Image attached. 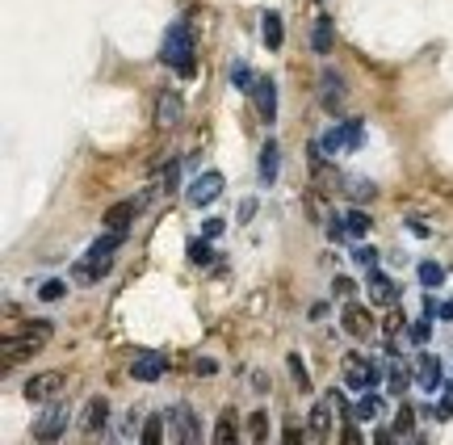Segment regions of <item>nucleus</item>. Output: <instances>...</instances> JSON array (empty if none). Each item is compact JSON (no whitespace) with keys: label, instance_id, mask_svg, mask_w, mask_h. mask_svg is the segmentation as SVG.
<instances>
[{"label":"nucleus","instance_id":"f257e3e1","mask_svg":"<svg viewBox=\"0 0 453 445\" xmlns=\"http://www.w3.org/2000/svg\"><path fill=\"white\" fill-rule=\"evenodd\" d=\"M118 248H122V231L101 235L89 252H84V261H76V265H72V282L92 286L97 277H105V273H109V265H114V257H118Z\"/></svg>","mask_w":453,"mask_h":445},{"label":"nucleus","instance_id":"f03ea898","mask_svg":"<svg viewBox=\"0 0 453 445\" xmlns=\"http://www.w3.org/2000/svg\"><path fill=\"white\" fill-rule=\"evenodd\" d=\"M46 341H50V323H46V319H30V323L21 328V336H4V345H0L4 365H17V361H26V357H34Z\"/></svg>","mask_w":453,"mask_h":445},{"label":"nucleus","instance_id":"7ed1b4c3","mask_svg":"<svg viewBox=\"0 0 453 445\" xmlns=\"http://www.w3.org/2000/svg\"><path fill=\"white\" fill-rule=\"evenodd\" d=\"M160 59H164L173 72H181V76H193V34H189V26H185V21L168 26V34H164V46H160Z\"/></svg>","mask_w":453,"mask_h":445},{"label":"nucleus","instance_id":"20e7f679","mask_svg":"<svg viewBox=\"0 0 453 445\" xmlns=\"http://www.w3.org/2000/svg\"><path fill=\"white\" fill-rule=\"evenodd\" d=\"M181 114H185L181 92L164 89L155 97V131H177V127H181Z\"/></svg>","mask_w":453,"mask_h":445},{"label":"nucleus","instance_id":"39448f33","mask_svg":"<svg viewBox=\"0 0 453 445\" xmlns=\"http://www.w3.org/2000/svg\"><path fill=\"white\" fill-rule=\"evenodd\" d=\"M311 181H315V189L323 193V198H327V193H340V189L349 185V181H344V173H340L336 164H327L323 156H319V160H311Z\"/></svg>","mask_w":453,"mask_h":445},{"label":"nucleus","instance_id":"423d86ee","mask_svg":"<svg viewBox=\"0 0 453 445\" xmlns=\"http://www.w3.org/2000/svg\"><path fill=\"white\" fill-rule=\"evenodd\" d=\"M344 382H349V391H369L378 382V370L365 357H344Z\"/></svg>","mask_w":453,"mask_h":445},{"label":"nucleus","instance_id":"0eeeda50","mask_svg":"<svg viewBox=\"0 0 453 445\" xmlns=\"http://www.w3.org/2000/svg\"><path fill=\"white\" fill-rule=\"evenodd\" d=\"M319 105L332 109V114L344 109V85H340V72H332V68L319 76Z\"/></svg>","mask_w":453,"mask_h":445},{"label":"nucleus","instance_id":"6e6552de","mask_svg":"<svg viewBox=\"0 0 453 445\" xmlns=\"http://www.w3.org/2000/svg\"><path fill=\"white\" fill-rule=\"evenodd\" d=\"M223 185H226L223 173H202V177L189 185V202H193V206H210V202L223 193Z\"/></svg>","mask_w":453,"mask_h":445},{"label":"nucleus","instance_id":"1a4fd4ad","mask_svg":"<svg viewBox=\"0 0 453 445\" xmlns=\"http://www.w3.org/2000/svg\"><path fill=\"white\" fill-rule=\"evenodd\" d=\"M59 387H63V374H55V370L34 374V378L26 382V400H30V403H43V400H50V395H59Z\"/></svg>","mask_w":453,"mask_h":445},{"label":"nucleus","instance_id":"9d476101","mask_svg":"<svg viewBox=\"0 0 453 445\" xmlns=\"http://www.w3.org/2000/svg\"><path fill=\"white\" fill-rule=\"evenodd\" d=\"M168 420H173V441H197L202 437V429H197V420H193V412L185 403L168 412Z\"/></svg>","mask_w":453,"mask_h":445},{"label":"nucleus","instance_id":"9b49d317","mask_svg":"<svg viewBox=\"0 0 453 445\" xmlns=\"http://www.w3.org/2000/svg\"><path fill=\"white\" fill-rule=\"evenodd\" d=\"M252 97H256L261 122H273V118H277V85H273V80H256V89H252Z\"/></svg>","mask_w":453,"mask_h":445},{"label":"nucleus","instance_id":"f8f14e48","mask_svg":"<svg viewBox=\"0 0 453 445\" xmlns=\"http://www.w3.org/2000/svg\"><path fill=\"white\" fill-rule=\"evenodd\" d=\"M63 429H67V407H55L50 416H43V420L34 424V437H38V441H55Z\"/></svg>","mask_w":453,"mask_h":445},{"label":"nucleus","instance_id":"ddd939ff","mask_svg":"<svg viewBox=\"0 0 453 445\" xmlns=\"http://www.w3.org/2000/svg\"><path fill=\"white\" fill-rule=\"evenodd\" d=\"M138 206H143V198L109 206V210H105V227H109V231H126V227H131V219H135V210H138Z\"/></svg>","mask_w":453,"mask_h":445},{"label":"nucleus","instance_id":"4468645a","mask_svg":"<svg viewBox=\"0 0 453 445\" xmlns=\"http://www.w3.org/2000/svg\"><path fill=\"white\" fill-rule=\"evenodd\" d=\"M261 34H265V46H269V50H281V43H285L281 13H261Z\"/></svg>","mask_w":453,"mask_h":445},{"label":"nucleus","instance_id":"2eb2a0df","mask_svg":"<svg viewBox=\"0 0 453 445\" xmlns=\"http://www.w3.org/2000/svg\"><path fill=\"white\" fill-rule=\"evenodd\" d=\"M344 332H353V336H373V319L365 307H344Z\"/></svg>","mask_w":453,"mask_h":445},{"label":"nucleus","instance_id":"dca6fc26","mask_svg":"<svg viewBox=\"0 0 453 445\" xmlns=\"http://www.w3.org/2000/svg\"><path fill=\"white\" fill-rule=\"evenodd\" d=\"M332 412H336V407H332V400H323V403H315V407H311V416H307V420H311L315 441H323V437L332 433Z\"/></svg>","mask_w":453,"mask_h":445},{"label":"nucleus","instance_id":"f3484780","mask_svg":"<svg viewBox=\"0 0 453 445\" xmlns=\"http://www.w3.org/2000/svg\"><path fill=\"white\" fill-rule=\"evenodd\" d=\"M369 294H373V303H395V299H399V286H395L386 273L373 269V277H369Z\"/></svg>","mask_w":453,"mask_h":445},{"label":"nucleus","instance_id":"a211bd4d","mask_svg":"<svg viewBox=\"0 0 453 445\" xmlns=\"http://www.w3.org/2000/svg\"><path fill=\"white\" fill-rule=\"evenodd\" d=\"M311 50H315V55H327V50H332V17H323V13H319L315 26H311Z\"/></svg>","mask_w":453,"mask_h":445},{"label":"nucleus","instance_id":"6ab92c4d","mask_svg":"<svg viewBox=\"0 0 453 445\" xmlns=\"http://www.w3.org/2000/svg\"><path fill=\"white\" fill-rule=\"evenodd\" d=\"M277 164H281V147L269 139V143L261 147V181H265V185H273V181H277Z\"/></svg>","mask_w":453,"mask_h":445},{"label":"nucleus","instance_id":"aec40b11","mask_svg":"<svg viewBox=\"0 0 453 445\" xmlns=\"http://www.w3.org/2000/svg\"><path fill=\"white\" fill-rule=\"evenodd\" d=\"M105 420H109V403L101 400V395L89 400V407H84V429H89V433H101V429H105Z\"/></svg>","mask_w":453,"mask_h":445},{"label":"nucleus","instance_id":"412c9836","mask_svg":"<svg viewBox=\"0 0 453 445\" xmlns=\"http://www.w3.org/2000/svg\"><path fill=\"white\" fill-rule=\"evenodd\" d=\"M131 374H135L138 382H155V378L164 374V361H160L155 353H147V357H138L135 365H131Z\"/></svg>","mask_w":453,"mask_h":445},{"label":"nucleus","instance_id":"4be33fe9","mask_svg":"<svg viewBox=\"0 0 453 445\" xmlns=\"http://www.w3.org/2000/svg\"><path fill=\"white\" fill-rule=\"evenodd\" d=\"M420 387H424V391H437V387H441V361L432 353L420 357Z\"/></svg>","mask_w":453,"mask_h":445},{"label":"nucleus","instance_id":"5701e85b","mask_svg":"<svg viewBox=\"0 0 453 445\" xmlns=\"http://www.w3.org/2000/svg\"><path fill=\"white\" fill-rule=\"evenodd\" d=\"M235 420H239V416H235V412L226 407L223 416H219V424H214V441L231 445V441H235V437H239V433H235Z\"/></svg>","mask_w":453,"mask_h":445},{"label":"nucleus","instance_id":"b1692460","mask_svg":"<svg viewBox=\"0 0 453 445\" xmlns=\"http://www.w3.org/2000/svg\"><path fill=\"white\" fill-rule=\"evenodd\" d=\"M340 219H344V231H349V235H365V231H369V215H365V210H349V215H340Z\"/></svg>","mask_w":453,"mask_h":445},{"label":"nucleus","instance_id":"393cba45","mask_svg":"<svg viewBox=\"0 0 453 445\" xmlns=\"http://www.w3.org/2000/svg\"><path fill=\"white\" fill-rule=\"evenodd\" d=\"M248 437H252V441H265V437H269V416H265V412H252V416H248Z\"/></svg>","mask_w":453,"mask_h":445},{"label":"nucleus","instance_id":"a878e982","mask_svg":"<svg viewBox=\"0 0 453 445\" xmlns=\"http://www.w3.org/2000/svg\"><path fill=\"white\" fill-rule=\"evenodd\" d=\"M231 80H235V89H239V92L256 89V76H252V68H244V63H235V68H231Z\"/></svg>","mask_w":453,"mask_h":445},{"label":"nucleus","instance_id":"bb28decb","mask_svg":"<svg viewBox=\"0 0 453 445\" xmlns=\"http://www.w3.org/2000/svg\"><path fill=\"white\" fill-rule=\"evenodd\" d=\"M155 445V441H164V420H160V416H147V420H143V445Z\"/></svg>","mask_w":453,"mask_h":445},{"label":"nucleus","instance_id":"cd10ccee","mask_svg":"<svg viewBox=\"0 0 453 445\" xmlns=\"http://www.w3.org/2000/svg\"><path fill=\"white\" fill-rule=\"evenodd\" d=\"M420 282H424V286H441V282H445V269L424 261V265H420Z\"/></svg>","mask_w":453,"mask_h":445},{"label":"nucleus","instance_id":"c85d7f7f","mask_svg":"<svg viewBox=\"0 0 453 445\" xmlns=\"http://www.w3.org/2000/svg\"><path fill=\"white\" fill-rule=\"evenodd\" d=\"M63 294H67L63 282H46V286H38V299H43V303H59Z\"/></svg>","mask_w":453,"mask_h":445},{"label":"nucleus","instance_id":"c756f323","mask_svg":"<svg viewBox=\"0 0 453 445\" xmlns=\"http://www.w3.org/2000/svg\"><path fill=\"white\" fill-rule=\"evenodd\" d=\"M189 257H193L197 265H210V261H214V252H210L206 240H193V244H189Z\"/></svg>","mask_w":453,"mask_h":445},{"label":"nucleus","instance_id":"7c9ffc66","mask_svg":"<svg viewBox=\"0 0 453 445\" xmlns=\"http://www.w3.org/2000/svg\"><path fill=\"white\" fill-rule=\"evenodd\" d=\"M290 374H294V382H298V391H311V378H307V370H302V361L290 353Z\"/></svg>","mask_w":453,"mask_h":445},{"label":"nucleus","instance_id":"2f4dec72","mask_svg":"<svg viewBox=\"0 0 453 445\" xmlns=\"http://www.w3.org/2000/svg\"><path fill=\"white\" fill-rule=\"evenodd\" d=\"M177 181H181V164H168V168H164V177H160V189H164V193H173V189H177Z\"/></svg>","mask_w":453,"mask_h":445},{"label":"nucleus","instance_id":"473e14b6","mask_svg":"<svg viewBox=\"0 0 453 445\" xmlns=\"http://www.w3.org/2000/svg\"><path fill=\"white\" fill-rule=\"evenodd\" d=\"M344 189H349V193H353L357 202H369V198H373V185H369V181H349Z\"/></svg>","mask_w":453,"mask_h":445},{"label":"nucleus","instance_id":"72a5a7b5","mask_svg":"<svg viewBox=\"0 0 453 445\" xmlns=\"http://www.w3.org/2000/svg\"><path fill=\"white\" fill-rule=\"evenodd\" d=\"M373 416H378V395H365L357 403V420H373Z\"/></svg>","mask_w":453,"mask_h":445},{"label":"nucleus","instance_id":"f704fd0d","mask_svg":"<svg viewBox=\"0 0 453 445\" xmlns=\"http://www.w3.org/2000/svg\"><path fill=\"white\" fill-rule=\"evenodd\" d=\"M408 370H399V365H395V370H391V391H395V395H403V391H408Z\"/></svg>","mask_w":453,"mask_h":445},{"label":"nucleus","instance_id":"c9c22d12","mask_svg":"<svg viewBox=\"0 0 453 445\" xmlns=\"http://www.w3.org/2000/svg\"><path fill=\"white\" fill-rule=\"evenodd\" d=\"M319 147H323V151H336V147H344V131H327L323 139H319Z\"/></svg>","mask_w":453,"mask_h":445},{"label":"nucleus","instance_id":"e433bc0d","mask_svg":"<svg viewBox=\"0 0 453 445\" xmlns=\"http://www.w3.org/2000/svg\"><path fill=\"white\" fill-rule=\"evenodd\" d=\"M411 424H415V412H411V407H399V420H395V433H411Z\"/></svg>","mask_w":453,"mask_h":445},{"label":"nucleus","instance_id":"4c0bfd02","mask_svg":"<svg viewBox=\"0 0 453 445\" xmlns=\"http://www.w3.org/2000/svg\"><path fill=\"white\" fill-rule=\"evenodd\" d=\"M332 294H336V299H349V294H353V277H336V282H332Z\"/></svg>","mask_w":453,"mask_h":445},{"label":"nucleus","instance_id":"58836bf2","mask_svg":"<svg viewBox=\"0 0 453 445\" xmlns=\"http://www.w3.org/2000/svg\"><path fill=\"white\" fill-rule=\"evenodd\" d=\"M223 227H226L223 219H206V227H202V231H206V240H219V235H223Z\"/></svg>","mask_w":453,"mask_h":445},{"label":"nucleus","instance_id":"ea45409f","mask_svg":"<svg viewBox=\"0 0 453 445\" xmlns=\"http://www.w3.org/2000/svg\"><path fill=\"white\" fill-rule=\"evenodd\" d=\"M408 336L415 341V345H424V341H428V323H411V328H408Z\"/></svg>","mask_w":453,"mask_h":445},{"label":"nucleus","instance_id":"a19ab883","mask_svg":"<svg viewBox=\"0 0 453 445\" xmlns=\"http://www.w3.org/2000/svg\"><path fill=\"white\" fill-rule=\"evenodd\" d=\"M193 370H197V374H214V361H210V357H197Z\"/></svg>","mask_w":453,"mask_h":445},{"label":"nucleus","instance_id":"79ce46f5","mask_svg":"<svg viewBox=\"0 0 453 445\" xmlns=\"http://www.w3.org/2000/svg\"><path fill=\"white\" fill-rule=\"evenodd\" d=\"M437 416H441V420H453V400L437 403Z\"/></svg>","mask_w":453,"mask_h":445},{"label":"nucleus","instance_id":"37998d69","mask_svg":"<svg viewBox=\"0 0 453 445\" xmlns=\"http://www.w3.org/2000/svg\"><path fill=\"white\" fill-rule=\"evenodd\" d=\"M252 215H256V202H244V206H239V219L248 222V219H252Z\"/></svg>","mask_w":453,"mask_h":445},{"label":"nucleus","instance_id":"c03bdc74","mask_svg":"<svg viewBox=\"0 0 453 445\" xmlns=\"http://www.w3.org/2000/svg\"><path fill=\"white\" fill-rule=\"evenodd\" d=\"M357 261H361V265H373V248H357Z\"/></svg>","mask_w":453,"mask_h":445},{"label":"nucleus","instance_id":"a18cd8bd","mask_svg":"<svg viewBox=\"0 0 453 445\" xmlns=\"http://www.w3.org/2000/svg\"><path fill=\"white\" fill-rule=\"evenodd\" d=\"M437 315H441V319H453V303H445V307H437Z\"/></svg>","mask_w":453,"mask_h":445},{"label":"nucleus","instance_id":"49530a36","mask_svg":"<svg viewBox=\"0 0 453 445\" xmlns=\"http://www.w3.org/2000/svg\"><path fill=\"white\" fill-rule=\"evenodd\" d=\"M449 391H453V387H449Z\"/></svg>","mask_w":453,"mask_h":445}]
</instances>
